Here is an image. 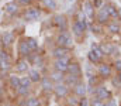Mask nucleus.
Returning <instances> with one entry per match:
<instances>
[{
  "instance_id": "obj_1",
  "label": "nucleus",
  "mask_w": 121,
  "mask_h": 106,
  "mask_svg": "<svg viewBox=\"0 0 121 106\" xmlns=\"http://www.w3.org/2000/svg\"><path fill=\"white\" fill-rule=\"evenodd\" d=\"M89 28V24H87V18H83V20H73L72 23V35L76 38V40H82L85 31Z\"/></svg>"
},
{
  "instance_id": "obj_2",
  "label": "nucleus",
  "mask_w": 121,
  "mask_h": 106,
  "mask_svg": "<svg viewBox=\"0 0 121 106\" xmlns=\"http://www.w3.org/2000/svg\"><path fill=\"white\" fill-rule=\"evenodd\" d=\"M91 96H94V98H97V99H100V101H103V102H107V101H110V99L113 98V93H111V91H110L106 85L100 83L99 86H96V88L93 89Z\"/></svg>"
},
{
  "instance_id": "obj_3",
  "label": "nucleus",
  "mask_w": 121,
  "mask_h": 106,
  "mask_svg": "<svg viewBox=\"0 0 121 106\" xmlns=\"http://www.w3.org/2000/svg\"><path fill=\"white\" fill-rule=\"evenodd\" d=\"M55 42L56 45L59 47H66V48H72L73 47V38H72V34L70 31H58L56 34V38H55Z\"/></svg>"
},
{
  "instance_id": "obj_4",
  "label": "nucleus",
  "mask_w": 121,
  "mask_h": 106,
  "mask_svg": "<svg viewBox=\"0 0 121 106\" xmlns=\"http://www.w3.org/2000/svg\"><path fill=\"white\" fill-rule=\"evenodd\" d=\"M113 65L110 64V62H106V61H103V62H100L99 65H97V69H96V74L104 81V79H110L111 76H113Z\"/></svg>"
},
{
  "instance_id": "obj_5",
  "label": "nucleus",
  "mask_w": 121,
  "mask_h": 106,
  "mask_svg": "<svg viewBox=\"0 0 121 106\" xmlns=\"http://www.w3.org/2000/svg\"><path fill=\"white\" fill-rule=\"evenodd\" d=\"M70 62H72V57H70V55H68V57H62V58H55L54 62H52V69L66 74L68 67H69Z\"/></svg>"
},
{
  "instance_id": "obj_6",
  "label": "nucleus",
  "mask_w": 121,
  "mask_h": 106,
  "mask_svg": "<svg viewBox=\"0 0 121 106\" xmlns=\"http://www.w3.org/2000/svg\"><path fill=\"white\" fill-rule=\"evenodd\" d=\"M54 95L58 98V99H66L69 95H70V88L65 83V82H59V83H55L54 86Z\"/></svg>"
},
{
  "instance_id": "obj_7",
  "label": "nucleus",
  "mask_w": 121,
  "mask_h": 106,
  "mask_svg": "<svg viewBox=\"0 0 121 106\" xmlns=\"http://www.w3.org/2000/svg\"><path fill=\"white\" fill-rule=\"evenodd\" d=\"M23 17H24V20H27V21H37V20H39V17H41V10H39L38 7L30 6V7L24 9Z\"/></svg>"
},
{
  "instance_id": "obj_8",
  "label": "nucleus",
  "mask_w": 121,
  "mask_h": 106,
  "mask_svg": "<svg viewBox=\"0 0 121 106\" xmlns=\"http://www.w3.org/2000/svg\"><path fill=\"white\" fill-rule=\"evenodd\" d=\"M52 26L56 27L58 31H66L68 26H69L66 16H63V14H55L52 17Z\"/></svg>"
},
{
  "instance_id": "obj_9",
  "label": "nucleus",
  "mask_w": 121,
  "mask_h": 106,
  "mask_svg": "<svg viewBox=\"0 0 121 106\" xmlns=\"http://www.w3.org/2000/svg\"><path fill=\"white\" fill-rule=\"evenodd\" d=\"M110 20L111 18H110V16H108V13L106 10V6L104 4H103V7H100V9L96 10V16H94V21L96 23H99L101 26H106Z\"/></svg>"
},
{
  "instance_id": "obj_10",
  "label": "nucleus",
  "mask_w": 121,
  "mask_h": 106,
  "mask_svg": "<svg viewBox=\"0 0 121 106\" xmlns=\"http://www.w3.org/2000/svg\"><path fill=\"white\" fill-rule=\"evenodd\" d=\"M17 54H18V58H27L31 54V50L28 47V44H27L26 37L18 40V42H17Z\"/></svg>"
},
{
  "instance_id": "obj_11",
  "label": "nucleus",
  "mask_w": 121,
  "mask_h": 106,
  "mask_svg": "<svg viewBox=\"0 0 121 106\" xmlns=\"http://www.w3.org/2000/svg\"><path fill=\"white\" fill-rule=\"evenodd\" d=\"M82 10H83V13H85V16H86L87 21L93 23V21H94V16H96V9H94V6H93V3H91L90 0L83 1Z\"/></svg>"
},
{
  "instance_id": "obj_12",
  "label": "nucleus",
  "mask_w": 121,
  "mask_h": 106,
  "mask_svg": "<svg viewBox=\"0 0 121 106\" xmlns=\"http://www.w3.org/2000/svg\"><path fill=\"white\" fill-rule=\"evenodd\" d=\"M0 42H1V48H10L16 42V34L13 31H4L1 34Z\"/></svg>"
},
{
  "instance_id": "obj_13",
  "label": "nucleus",
  "mask_w": 121,
  "mask_h": 106,
  "mask_svg": "<svg viewBox=\"0 0 121 106\" xmlns=\"http://www.w3.org/2000/svg\"><path fill=\"white\" fill-rule=\"evenodd\" d=\"M13 69L16 71L17 74L28 72V69H30V62L27 61V58H17L16 60V64L13 65Z\"/></svg>"
},
{
  "instance_id": "obj_14",
  "label": "nucleus",
  "mask_w": 121,
  "mask_h": 106,
  "mask_svg": "<svg viewBox=\"0 0 121 106\" xmlns=\"http://www.w3.org/2000/svg\"><path fill=\"white\" fill-rule=\"evenodd\" d=\"M100 48H101V51L104 52L106 57L118 54V47L114 42H103V44H100Z\"/></svg>"
},
{
  "instance_id": "obj_15",
  "label": "nucleus",
  "mask_w": 121,
  "mask_h": 106,
  "mask_svg": "<svg viewBox=\"0 0 121 106\" xmlns=\"http://www.w3.org/2000/svg\"><path fill=\"white\" fill-rule=\"evenodd\" d=\"M39 85H41V88H42V91H44L45 93H51V92L54 91V86H55L54 81H52L48 75H44V76H42Z\"/></svg>"
},
{
  "instance_id": "obj_16",
  "label": "nucleus",
  "mask_w": 121,
  "mask_h": 106,
  "mask_svg": "<svg viewBox=\"0 0 121 106\" xmlns=\"http://www.w3.org/2000/svg\"><path fill=\"white\" fill-rule=\"evenodd\" d=\"M66 74H69V75H76V76H82V75H83L82 65H80L78 61H73V60H72V62H70L69 67H68Z\"/></svg>"
},
{
  "instance_id": "obj_17",
  "label": "nucleus",
  "mask_w": 121,
  "mask_h": 106,
  "mask_svg": "<svg viewBox=\"0 0 121 106\" xmlns=\"http://www.w3.org/2000/svg\"><path fill=\"white\" fill-rule=\"evenodd\" d=\"M20 4L17 3V1H9V3H6V6H4V11H6V14H9V16H17L18 14V11H20Z\"/></svg>"
},
{
  "instance_id": "obj_18",
  "label": "nucleus",
  "mask_w": 121,
  "mask_h": 106,
  "mask_svg": "<svg viewBox=\"0 0 121 106\" xmlns=\"http://www.w3.org/2000/svg\"><path fill=\"white\" fill-rule=\"evenodd\" d=\"M63 82L70 88V91L78 85V83H80V82H83L82 81V76H76V75H69V74H65V79H63Z\"/></svg>"
},
{
  "instance_id": "obj_19",
  "label": "nucleus",
  "mask_w": 121,
  "mask_h": 106,
  "mask_svg": "<svg viewBox=\"0 0 121 106\" xmlns=\"http://www.w3.org/2000/svg\"><path fill=\"white\" fill-rule=\"evenodd\" d=\"M106 30L110 34H121V23L118 20H110L106 24Z\"/></svg>"
},
{
  "instance_id": "obj_20",
  "label": "nucleus",
  "mask_w": 121,
  "mask_h": 106,
  "mask_svg": "<svg viewBox=\"0 0 121 106\" xmlns=\"http://www.w3.org/2000/svg\"><path fill=\"white\" fill-rule=\"evenodd\" d=\"M100 83H103V79H101L97 74H94V75L89 76V82H87V92L91 93V92H93V89H94L96 86H99Z\"/></svg>"
},
{
  "instance_id": "obj_21",
  "label": "nucleus",
  "mask_w": 121,
  "mask_h": 106,
  "mask_svg": "<svg viewBox=\"0 0 121 106\" xmlns=\"http://www.w3.org/2000/svg\"><path fill=\"white\" fill-rule=\"evenodd\" d=\"M27 75L30 76V79L32 81V83H39L41 79H42V76H44L38 68H30L28 72H27Z\"/></svg>"
},
{
  "instance_id": "obj_22",
  "label": "nucleus",
  "mask_w": 121,
  "mask_h": 106,
  "mask_svg": "<svg viewBox=\"0 0 121 106\" xmlns=\"http://www.w3.org/2000/svg\"><path fill=\"white\" fill-rule=\"evenodd\" d=\"M72 93H73L75 96H78V98H83V96L87 95V86H86L83 82H80V83H78V85L72 89Z\"/></svg>"
},
{
  "instance_id": "obj_23",
  "label": "nucleus",
  "mask_w": 121,
  "mask_h": 106,
  "mask_svg": "<svg viewBox=\"0 0 121 106\" xmlns=\"http://www.w3.org/2000/svg\"><path fill=\"white\" fill-rule=\"evenodd\" d=\"M69 54H70V48H66V47H59V45H56V47L52 50V55H54V58L68 57Z\"/></svg>"
},
{
  "instance_id": "obj_24",
  "label": "nucleus",
  "mask_w": 121,
  "mask_h": 106,
  "mask_svg": "<svg viewBox=\"0 0 121 106\" xmlns=\"http://www.w3.org/2000/svg\"><path fill=\"white\" fill-rule=\"evenodd\" d=\"M104 6H106V10H107V13L110 16V18L111 20H118V9L111 3H106Z\"/></svg>"
},
{
  "instance_id": "obj_25",
  "label": "nucleus",
  "mask_w": 121,
  "mask_h": 106,
  "mask_svg": "<svg viewBox=\"0 0 121 106\" xmlns=\"http://www.w3.org/2000/svg\"><path fill=\"white\" fill-rule=\"evenodd\" d=\"M9 85H10V88L13 89V91H16L17 88H20L21 86V76H17V75H11L10 74V76H9Z\"/></svg>"
},
{
  "instance_id": "obj_26",
  "label": "nucleus",
  "mask_w": 121,
  "mask_h": 106,
  "mask_svg": "<svg viewBox=\"0 0 121 106\" xmlns=\"http://www.w3.org/2000/svg\"><path fill=\"white\" fill-rule=\"evenodd\" d=\"M48 76L54 81V83L63 82V79H65V74H63V72H59V71H55V69L51 71V72L48 74Z\"/></svg>"
},
{
  "instance_id": "obj_27",
  "label": "nucleus",
  "mask_w": 121,
  "mask_h": 106,
  "mask_svg": "<svg viewBox=\"0 0 121 106\" xmlns=\"http://www.w3.org/2000/svg\"><path fill=\"white\" fill-rule=\"evenodd\" d=\"M26 103H27V106H42L41 99L35 95H30L28 98H26Z\"/></svg>"
},
{
  "instance_id": "obj_28",
  "label": "nucleus",
  "mask_w": 121,
  "mask_h": 106,
  "mask_svg": "<svg viewBox=\"0 0 121 106\" xmlns=\"http://www.w3.org/2000/svg\"><path fill=\"white\" fill-rule=\"evenodd\" d=\"M31 95V89L30 88H24V86H20L16 89V96L18 98H28Z\"/></svg>"
},
{
  "instance_id": "obj_29",
  "label": "nucleus",
  "mask_w": 121,
  "mask_h": 106,
  "mask_svg": "<svg viewBox=\"0 0 121 106\" xmlns=\"http://www.w3.org/2000/svg\"><path fill=\"white\" fill-rule=\"evenodd\" d=\"M103 28H104V26H101V24H99L96 21H93V23L89 24V30H90L93 34H101L103 33Z\"/></svg>"
},
{
  "instance_id": "obj_30",
  "label": "nucleus",
  "mask_w": 121,
  "mask_h": 106,
  "mask_svg": "<svg viewBox=\"0 0 121 106\" xmlns=\"http://www.w3.org/2000/svg\"><path fill=\"white\" fill-rule=\"evenodd\" d=\"M90 51H93L94 52V55H97L101 61H104V58H106V55H104V52L101 51V48H100V45H97V44H91V50Z\"/></svg>"
},
{
  "instance_id": "obj_31",
  "label": "nucleus",
  "mask_w": 121,
  "mask_h": 106,
  "mask_svg": "<svg viewBox=\"0 0 121 106\" xmlns=\"http://www.w3.org/2000/svg\"><path fill=\"white\" fill-rule=\"evenodd\" d=\"M26 40H27V44H28V47H30L31 52H35V51H38V41L35 40V38H32V37H26Z\"/></svg>"
},
{
  "instance_id": "obj_32",
  "label": "nucleus",
  "mask_w": 121,
  "mask_h": 106,
  "mask_svg": "<svg viewBox=\"0 0 121 106\" xmlns=\"http://www.w3.org/2000/svg\"><path fill=\"white\" fill-rule=\"evenodd\" d=\"M79 99H80V98H78V96H75L73 93H70V95L66 98V103H68V106H79Z\"/></svg>"
},
{
  "instance_id": "obj_33",
  "label": "nucleus",
  "mask_w": 121,
  "mask_h": 106,
  "mask_svg": "<svg viewBox=\"0 0 121 106\" xmlns=\"http://www.w3.org/2000/svg\"><path fill=\"white\" fill-rule=\"evenodd\" d=\"M87 58H89V62L93 64V65H99L100 62H103L97 55H94V52L93 51H89V54H87Z\"/></svg>"
},
{
  "instance_id": "obj_34",
  "label": "nucleus",
  "mask_w": 121,
  "mask_h": 106,
  "mask_svg": "<svg viewBox=\"0 0 121 106\" xmlns=\"http://www.w3.org/2000/svg\"><path fill=\"white\" fill-rule=\"evenodd\" d=\"M42 4L48 10H55L56 9V1L55 0H42Z\"/></svg>"
},
{
  "instance_id": "obj_35",
  "label": "nucleus",
  "mask_w": 121,
  "mask_h": 106,
  "mask_svg": "<svg viewBox=\"0 0 121 106\" xmlns=\"http://www.w3.org/2000/svg\"><path fill=\"white\" fill-rule=\"evenodd\" d=\"M20 82H21V86H24V88H30V89H31V86L34 85L28 75H27V76H21V81H20Z\"/></svg>"
},
{
  "instance_id": "obj_36",
  "label": "nucleus",
  "mask_w": 121,
  "mask_h": 106,
  "mask_svg": "<svg viewBox=\"0 0 121 106\" xmlns=\"http://www.w3.org/2000/svg\"><path fill=\"white\" fill-rule=\"evenodd\" d=\"M90 106H106V102H103V101H100V99L91 96L90 98Z\"/></svg>"
},
{
  "instance_id": "obj_37",
  "label": "nucleus",
  "mask_w": 121,
  "mask_h": 106,
  "mask_svg": "<svg viewBox=\"0 0 121 106\" xmlns=\"http://www.w3.org/2000/svg\"><path fill=\"white\" fill-rule=\"evenodd\" d=\"M111 65H113V69L116 71V72H120L121 71V60H114L113 62H111Z\"/></svg>"
},
{
  "instance_id": "obj_38",
  "label": "nucleus",
  "mask_w": 121,
  "mask_h": 106,
  "mask_svg": "<svg viewBox=\"0 0 121 106\" xmlns=\"http://www.w3.org/2000/svg\"><path fill=\"white\" fill-rule=\"evenodd\" d=\"M79 106H90V99L87 96H83L79 99Z\"/></svg>"
},
{
  "instance_id": "obj_39",
  "label": "nucleus",
  "mask_w": 121,
  "mask_h": 106,
  "mask_svg": "<svg viewBox=\"0 0 121 106\" xmlns=\"http://www.w3.org/2000/svg\"><path fill=\"white\" fill-rule=\"evenodd\" d=\"M16 1H17L20 6H23V7H30L34 0H16Z\"/></svg>"
},
{
  "instance_id": "obj_40",
  "label": "nucleus",
  "mask_w": 121,
  "mask_h": 106,
  "mask_svg": "<svg viewBox=\"0 0 121 106\" xmlns=\"http://www.w3.org/2000/svg\"><path fill=\"white\" fill-rule=\"evenodd\" d=\"M9 76H10V72L0 68V79H9Z\"/></svg>"
},
{
  "instance_id": "obj_41",
  "label": "nucleus",
  "mask_w": 121,
  "mask_h": 106,
  "mask_svg": "<svg viewBox=\"0 0 121 106\" xmlns=\"http://www.w3.org/2000/svg\"><path fill=\"white\" fill-rule=\"evenodd\" d=\"M91 3H93L94 9H100V7H103V4H104V1H103V0H93Z\"/></svg>"
},
{
  "instance_id": "obj_42",
  "label": "nucleus",
  "mask_w": 121,
  "mask_h": 106,
  "mask_svg": "<svg viewBox=\"0 0 121 106\" xmlns=\"http://www.w3.org/2000/svg\"><path fill=\"white\" fill-rule=\"evenodd\" d=\"M16 106H27V103H26V98H20V99L17 101Z\"/></svg>"
},
{
  "instance_id": "obj_43",
  "label": "nucleus",
  "mask_w": 121,
  "mask_h": 106,
  "mask_svg": "<svg viewBox=\"0 0 121 106\" xmlns=\"http://www.w3.org/2000/svg\"><path fill=\"white\" fill-rule=\"evenodd\" d=\"M118 21L121 23V7H118Z\"/></svg>"
},
{
  "instance_id": "obj_44",
  "label": "nucleus",
  "mask_w": 121,
  "mask_h": 106,
  "mask_svg": "<svg viewBox=\"0 0 121 106\" xmlns=\"http://www.w3.org/2000/svg\"><path fill=\"white\" fill-rule=\"evenodd\" d=\"M117 78L120 79V82H121V71H120V72H117Z\"/></svg>"
}]
</instances>
